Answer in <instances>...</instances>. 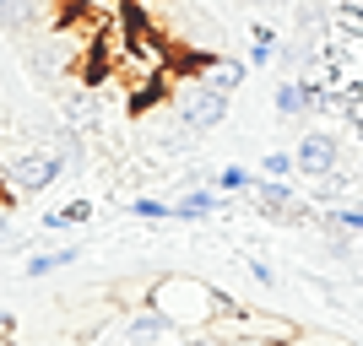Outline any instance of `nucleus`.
I'll return each instance as SVG.
<instances>
[{"mask_svg":"<svg viewBox=\"0 0 363 346\" xmlns=\"http://www.w3.org/2000/svg\"><path fill=\"white\" fill-rule=\"evenodd\" d=\"M147 308H157L179 335H206L217 325V314L233 308V298L217 292L212 282H201V276L168 271V276H157V282L147 287Z\"/></svg>","mask_w":363,"mask_h":346,"instance_id":"f257e3e1","label":"nucleus"},{"mask_svg":"<svg viewBox=\"0 0 363 346\" xmlns=\"http://www.w3.org/2000/svg\"><path fill=\"white\" fill-rule=\"evenodd\" d=\"M174 114H179L184 130H196V136H206V130H217V125L228 120V92L206 87L196 71L184 76V81H174Z\"/></svg>","mask_w":363,"mask_h":346,"instance_id":"f03ea898","label":"nucleus"},{"mask_svg":"<svg viewBox=\"0 0 363 346\" xmlns=\"http://www.w3.org/2000/svg\"><path fill=\"white\" fill-rule=\"evenodd\" d=\"M250 200H255V211L266 222H277V227H309L315 222V206H309L288 179H255Z\"/></svg>","mask_w":363,"mask_h":346,"instance_id":"7ed1b4c3","label":"nucleus"},{"mask_svg":"<svg viewBox=\"0 0 363 346\" xmlns=\"http://www.w3.org/2000/svg\"><path fill=\"white\" fill-rule=\"evenodd\" d=\"M293 163H298V173H303L309 184H315V179H331L336 168L347 163V157H342V136H336V130H325V125H320V130H303L298 151H293Z\"/></svg>","mask_w":363,"mask_h":346,"instance_id":"20e7f679","label":"nucleus"},{"mask_svg":"<svg viewBox=\"0 0 363 346\" xmlns=\"http://www.w3.org/2000/svg\"><path fill=\"white\" fill-rule=\"evenodd\" d=\"M228 206V195L217 190V184H196V190H184V195H174V222H201V217H217V211Z\"/></svg>","mask_w":363,"mask_h":346,"instance_id":"39448f33","label":"nucleus"},{"mask_svg":"<svg viewBox=\"0 0 363 346\" xmlns=\"http://www.w3.org/2000/svg\"><path fill=\"white\" fill-rule=\"evenodd\" d=\"M174 325H168L157 308H141V314L125 319V346H174Z\"/></svg>","mask_w":363,"mask_h":346,"instance_id":"423d86ee","label":"nucleus"},{"mask_svg":"<svg viewBox=\"0 0 363 346\" xmlns=\"http://www.w3.org/2000/svg\"><path fill=\"white\" fill-rule=\"evenodd\" d=\"M196 76L206 81V87H217V92L233 98V87H244L250 65H244V60H228V54H196Z\"/></svg>","mask_w":363,"mask_h":346,"instance_id":"0eeeda50","label":"nucleus"},{"mask_svg":"<svg viewBox=\"0 0 363 346\" xmlns=\"http://www.w3.org/2000/svg\"><path fill=\"white\" fill-rule=\"evenodd\" d=\"M28 65L38 76H65V71H71V49H65V38H33V44H28Z\"/></svg>","mask_w":363,"mask_h":346,"instance_id":"6e6552de","label":"nucleus"},{"mask_svg":"<svg viewBox=\"0 0 363 346\" xmlns=\"http://www.w3.org/2000/svg\"><path fill=\"white\" fill-rule=\"evenodd\" d=\"M76 260H82V249H76V243H65V249H44V255L22 260V276H28V282H44V276H55V271H65V265H76Z\"/></svg>","mask_w":363,"mask_h":346,"instance_id":"1a4fd4ad","label":"nucleus"},{"mask_svg":"<svg viewBox=\"0 0 363 346\" xmlns=\"http://www.w3.org/2000/svg\"><path fill=\"white\" fill-rule=\"evenodd\" d=\"M92 211H98L92 200H65V206H55V211L44 217V227H49V233H65V227H87V222H92Z\"/></svg>","mask_w":363,"mask_h":346,"instance_id":"9d476101","label":"nucleus"},{"mask_svg":"<svg viewBox=\"0 0 363 346\" xmlns=\"http://www.w3.org/2000/svg\"><path fill=\"white\" fill-rule=\"evenodd\" d=\"M277 54H282V38H277V28L255 22V44H250V65H272Z\"/></svg>","mask_w":363,"mask_h":346,"instance_id":"9b49d317","label":"nucleus"},{"mask_svg":"<svg viewBox=\"0 0 363 346\" xmlns=\"http://www.w3.org/2000/svg\"><path fill=\"white\" fill-rule=\"evenodd\" d=\"M255 179H260V173H250V168H239V163L217 168V190H223V195H250Z\"/></svg>","mask_w":363,"mask_h":346,"instance_id":"f8f14e48","label":"nucleus"},{"mask_svg":"<svg viewBox=\"0 0 363 346\" xmlns=\"http://www.w3.org/2000/svg\"><path fill=\"white\" fill-rule=\"evenodd\" d=\"M168 211H174V200H163V195H136L130 200V217H141V222H168Z\"/></svg>","mask_w":363,"mask_h":346,"instance_id":"ddd939ff","label":"nucleus"},{"mask_svg":"<svg viewBox=\"0 0 363 346\" xmlns=\"http://www.w3.org/2000/svg\"><path fill=\"white\" fill-rule=\"evenodd\" d=\"M288 173H298L293 151H266V157H260V179H288Z\"/></svg>","mask_w":363,"mask_h":346,"instance_id":"4468645a","label":"nucleus"},{"mask_svg":"<svg viewBox=\"0 0 363 346\" xmlns=\"http://www.w3.org/2000/svg\"><path fill=\"white\" fill-rule=\"evenodd\" d=\"M331 217L347 227V233H358V238H363V206H331Z\"/></svg>","mask_w":363,"mask_h":346,"instance_id":"2eb2a0df","label":"nucleus"},{"mask_svg":"<svg viewBox=\"0 0 363 346\" xmlns=\"http://www.w3.org/2000/svg\"><path fill=\"white\" fill-rule=\"evenodd\" d=\"M250 276H255L260 287H277V271L266 265V260H250Z\"/></svg>","mask_w":363,"mask_h":346,"instance_id":"dca6fc26","label":"nucleus"},{"mask_svg":"<svg viewBox=\"0 0 363 346\" xmlns=\"http://www.w3.org/2000/svg\"><path fill=\"white\" fill-rule=\"evenodd\" d=\"M352 184H358V190H363V157H358V173H352Z\"/></svg>","mask_w":363,"mask_h":346,"instance_id":"f3484780","label":"nucleus"},{"mask_svg":"<svg viewBox=\"0 0 363 346\" xmlns=\"http://www.w3.org/2000/svg\"><path fill=\"white\" fill-rule=\"evenodd\" d=\"M298 346H320V341H298Z\"/></svg>","mask_w":363,"mask_h":346,"instance_id":"a211bd4d","label":"nucleus"}]
</instances>
